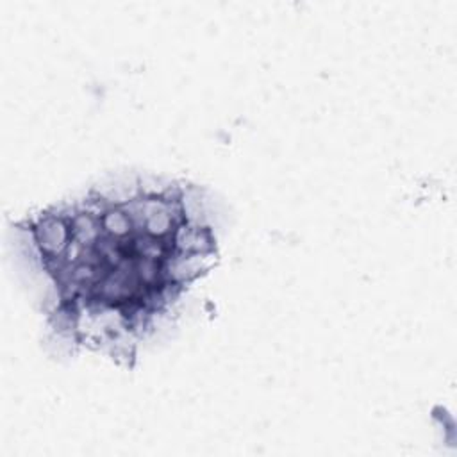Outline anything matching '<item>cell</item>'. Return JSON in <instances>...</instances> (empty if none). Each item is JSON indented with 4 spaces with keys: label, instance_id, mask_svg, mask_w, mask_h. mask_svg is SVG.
<instances>
[{
    "label": "cell",
    "instance_id": "cell-1",
    "mask_svg": "<svg viewBox=\"0 0 457 457\" xmlns=\"http://www.w3.org/2000/svg\"><path fill=\"white\" fill-rule=\"evenodd\" d=\"M55 291L54 327L95 350L134 357L187 286L212 268L216 239L168 186L114 198L89 193L25 221Z\"/></svg>",
    "mask_w": 457,
    "mask_h": 457
}]
</instances>
